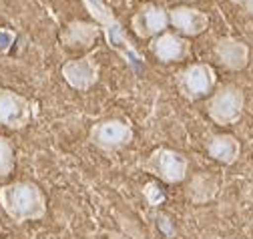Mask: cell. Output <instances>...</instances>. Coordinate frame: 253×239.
<instances>
[{"label": "cell", "mask_w": 253, "mask_h": 239, "mask_svg": "<svg viewBox=\"0 0 253 239\" xmlns=\"http://www.w3.org/2000/svg\"><path fill=\"white\" fill-rule=\"evenodd\" d=\"M0 207L14 223L46 217V197L33 181H14L0 187Z\"/></svg>", "instance_id": "obj_1"}, {"label": "cell", "mask_w": 253, "mask_h": 239, "mask_svg": "<svg viewBox=\"0 0 253 239\" xmlns=\"http://www.w3.org/2000/svg\"><path fill=\"white\" fill-rule=\"evenodd\" d=\"M141 167L159 177L161 181L173 185V183H181L187 179V171H189V161L185 155L173 151V149L167 147H159L151 151V155L145 159V163H141Z\"/></svg>", "instance_id": "obj_2"}, {"label": "cell", "mask_w": 253, "mask_h": 239, "mask_svg": "<svg viewBox=\"0 0 253 239\" xmlns=\"http://www.w3.org/2000/svg\"><path fill=\"white\" fill-rule=\"evenodd\" d=\"M245 107L243 91L235 84H225L209 99L207 103V115L217 125H233L237 123Z\"/></svg>", "instance_id": "obj_3"}, {"label": "cell", "mask_w": 253, "mask_h": 239, "mask_svg": "<svg viewBox=\"0 0 253 239\" xmlns=\"http://www.w3.org/2000/svg\"><path fill=\"white\" fill-rule=\"evenodd\" d=\"M133 139V127L121 119H105V121L92 125L88 131V141L103 151H119V149L129 147Z\"/></svg>", "instance_id": "obj_4"}, {"label": "cell", "mask_w": 253, "mask_h": 239, "mask_svg": "<svg viewBox=\"0 0 253 239\" xmlns=\"http://www.w3.org/2000/svg\"><path fill=\"white\" fill-rule=\"evenodd\" d=\"M35 103L26 97L10 91V88H0V125L8 129L20 131L35 119Z\"/></svg>", "instance_id": "obj_5"}, {"label": "cell", "mask_w": 253, "mask_h": 239, "mask_svg": "<svg viewBox=\"0 0 253 239\" xmlns=\"http://www.w3.org/2000/svg\"><path fill=\"white\" fill-rule=\"evenodd\" d=\"M217 82V75L211 65H191L185 71L179 73L177 77V88L179 93L189 99V101H197L213 91V86Z\"/></svg>", "instance_id": "obj_6"}, {"label": "cell", "mask_w": 253, "mask_h": 239, "mask_svg": "<svg viewBox=\"0 0 253 239\" xmlns=\"http://www.w3.org/2000/svg\"><path fill=\"white\" fill-rule=\"evenodd\" d=\"M62 79L73 86L75 91H88V88L99 80V63L92 56H83L75 58V61H67L60 69Z\"/></svg>", "instance_id": "obj_7"}, {"label": "cell", "mask_w": 253, "mask_h": 239, "mask_svg": "<svg viewBox=\"0 0 253 239\" xmlns=\"http://www.w3.org/2000/svg\"><path fill=\"white\" fill-rule=\"evenodd\" d=\"M133 31L137 37L141 39H151V37H157L161 35L167 24H169V14L157 4H143L135 16H133Z\"/></svg>", "instance_id": "obj_8"}, {"label": "cell", "mask_w": 253, "mask_h": 239, "mask_svg": "<svg viewBox=\"0 0 253 239\" xmlns=\"http://www.w3.org/2000/svg\"><path fill=\"white\" fill-rule=\"evenodd\" d=\"M169 22L185 37H197L209 26V18L205 12L189 6H177L169 10Z\"/></svg>", "instance_id": "obj_9"}, {"label": "cell", "mask_w": 253, "mask_h": 239, "mask_svg": "<svg viewBox=\"0 0 253 239\" xmlns=\"http://www.w3.org/2000/svg\"><path fill=\"white\" fill-rule=\"evenodd\" d=\"M151 50L163 63H177V61H183V58L189 56L191 46H189V42L185 39L165 33V35H159L151 40Z\"/></svg>", "instance_id": "obj_10"}, {"label": "cell", "mask_w": 253, "mask_h": 239, "mask_svg": "<svg viewBox=\"0 0 253 239\" xmlns=\"http://www.w3.org/2000/svg\"><path fill=\"white\" fill-rule=\"evenodd\" d=\"M215 54L219 58V63L229 71H241L247 67L249 61V48L237 39L225 37L215 44Z\"/></svg>", "instance_id": "obj_11"}, {"label": "cell", "mask_w": 253, "mask_h": 239, "mask_svg": "<svg viewBox=\"0 0 253 239\" xmlns=\"http://www.w3.org/2000/svg\"><path fill=\"white\" fill-rule=\"evenodd\" d=\"M205 147L209 157L223 165H233L241 153V145L233 135H211L205 141Z\"/></svg>", "instance_id": "obj_12"}, {"label": "cell", "mask_w": 253, "mask_h": 239, "mask_svg": "<svg viewBox=\"0 0 253 239\" xmlns=\"http://www.w3.org/2000/svg\"><path fill=\"white\" fill-rule=\"evenodd\" d=\"M105 31V37H107V42H109V46L111 48H115L126 63H129L133 69H141L145 63H143V58L139 56V52L131 46V42H129V39H125V35H123V28H121V24H119V20L115 22V24H111V26H107V28H103Z\"/></svg>", "instance_id": "obj_13"}, {"label": "cell", "mask_w": 253, "mask_h": 239, "mask_svg": "<svg viewBox=\"0 0 253 239\" xmlns=\"http://www.w3.org/2000/svg\"><path fill=\"white\" fill-rule=\"evenodd\" d=\"M99 37V28L90 24V22H83V20H75L67 26V31L62 33V42L69 46H81V48H88L94 44Z\"/></svg>", "instance_id": "obj_14"}, {"label": "cell", "mask_w": 253, "mask_h": 239, "mask_svg": "<svg viewBox=\"0 0 253 239\" xmlns=\"http://www.w3.org/2000/svg\"><path fill=\"white\" fill-rule=\"evenodd\" d=\"M215 193H217V181L207 173H199V175H195L191 179L187 197L191 199L193 203H205V201L213 199Z\"/></svg>", "instance_id": "obj_15"}, {"label": "cell", "mask_w": 253, "mask_h": 239, "mask_svg": "<svg viewBox=\"0 0 253 239\" xmlns=\"http://www.w3.org/2000/svg\"><path fill=\"white\" fill-rule=\"evenodd\" d=\"M84 2V6H86V10L90 12V16L97 20V22H101L103 24V28H107V26H111V24H115L117 22V18L113 16V12L105 6V2L103 0H83Z\"/></svg>", "instance_id": "obj_16"}, {"label": "cell", "mask_w": 253, "mask_h": 239, "mask_svg": "<svg viewBox=\"0 0 253 239\" xmlns=\"http://www.w3.org/2000/svg\"><path fill=\"white\" fill-rule=\"evenodd\" d=\"M14 169V147L12 143L0 135V177L10 175Z\"/></svg>", "instance_id": "obj_17"}, {"label": "cell", "mask_w": 253, "mask_h": 239, "mask_svg": "<svg viewBox=\"0 0 253 239\" xmlns=\"http://www.w3.org/2000/svg\"><path fill=\"white\" fill-rule=\"evenodd\" d=\"M143 193H145V197H147L149 205H153V207L161 205V203H163V199H165L163 191H159V185H157V183H147V185H145V189H143Z\"/></svg>", "instance_id": "obj_18"}, {"label": "cell", "mask_w": 253, "mask_h": 239, "mask_svg": "<svg viewBox=\"0 0 253 239\" xmlns=\"http://www.w3.org/2000/svg\"><path fill=\"white\" fill-rule=\"evenodd\" d=\"M14 40H16V35L10 31V28H0V52L10 50Z\"/></svg>", "instance_id": "obj_19"}, {"label": "cell", "mask_w": 253, "mask_h": 239, "mask_svg": "<svg viewBox=\"0 0 253 239\" xmlns=\"http://www.w3.org/2000/svg\"><path fill=\"white\" fill-rule=\"evenodd\" d=\"M157 225H159V229H161L167 237H173V235H175V227L171 225V221H169L167 215H163V213L157 215Z\"/></svg>", "instance_id": "obj_20"}, {"label": "cell", "mask_w": 253, "mask_h": 239, "mask_svg": "<svg viewBox=\"0 0 253 239\" xmlns=\"http://www.w3.org/2000/svg\"><path fill=\"white\" fill-rule=\"evenodd\" d=\"M243 8L249 12V14H253V0H245V4H243Z\"/></svg>", "instance_id": "obj_21"}, {"label": "cell", "mask_w": 253, "mask_h": 239, "mask_svg": "<svg viewBox=\"0 0 253 239\" xmlns=\"http://www.w3.org/2000/svg\"><path fill=\"white\" fill-rule=\"evenodd\" d=\"M231 2H235V4H241V6H243V4H245V0H231Z\"/></svg>", "instance_id": "obj_22"}]
</instances>
